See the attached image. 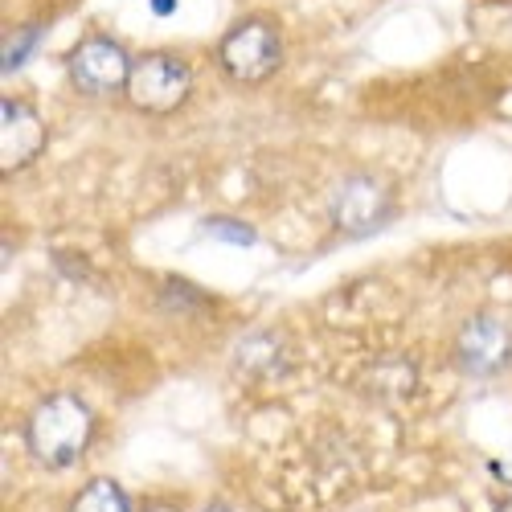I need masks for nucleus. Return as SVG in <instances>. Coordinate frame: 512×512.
I'll use <instances>...</instances> for the list:
<instances>
[{"instance_id":"nucleus-1","label":"nucleus","mask_w":512,"mask_h":512,"mask_svg":"<svg viewBox=\"0 0 512 512\" xmlns=\"http://www.w3.org/2000/svg\"><path fill=\"white\" fill-rule=\"evenodd\" d=\"M91 435H95V414L74 394L46 398L25 422V443H29L33 459L46 463V467L78 463L82 451L91 447Z\"/></svg>"},{"instance_id":"nucleus-2","label":"nucleus","mask_w":512,"mask_h":512,"mask_svg":"<svg viewBox=\"0 0 512 512\" xmlns=\"http://www.w3.org/2000/svg\"><path fill=\"white\" fill-rule=\"evenodd\" d=\"M193 74L181 58L173 54H148L132 66V78H127V99L132 107L148 111V115H168L177 111L189 99Z\"/></svg>"},{"instance_id":"nucleus-3","label":"nucleus","mask_w":512,"mask_h":512,"mask_svg":"<svg viewBox=\"0 0 512 512\" xmlns=\"http://www.w3.org/2000/svg\"><path fill=\"white\" fill-rule=\"evenodd\" d=\"M218 58L234 82H263L279 66L283 46H279V33L267 21H242L238 29L226 33Z\"/></svg>"},{"instance_id":"nucleus-4","label":"nucleus","mask_w":512,"mask_h":512,"mask_svg":"<svg viewBox=\"0 0 512 512\" xmlns=\"http://www.w3.org/2000/svg\"><path fill=\"white\" fill-rule=\"evenodd\" d=\"M390 213H394L390 189L381 181H373V177H349L345 185L336 189V197H332V222H336V230H345L353 238L381 230L390 222Z\"/></svg>"},{"instance_id":"nucleus-5","label":"nucleus","mask_w":512,"mask_h":512,"mask_svg":"<svg viewBox=\"0 0 512 512\" xmlns=\"http://www.w3.org/2000/svg\"><path fill=\"white\" fill-rule=\"evenodd\" d=\"M127 78H132V62L127 54L107 37H91L70 54V82L82 95H111V91H127Z\"/></svg>"},{"instance_id":"nucleus-6","label":"nucleus","mask_w":512,"mask_h":512,"mask_svg":"<svg viewBox=\"0 0 512 512\" xmlns=\"http://www.w3.org/2000/svg\"><path fill=\"white\" fill-rule=\"evenodd\" d=\"M455 361L472 377H492L512 361V328L496 316H476L467 320L459 340H455Z\"/></svg>"},{"instance_id":"nucleus-7","label":"nucleus","mask_w":512,"mask_h":512,"mask_svg":"<svg viewBox=\"0 0 512 512\" xmlns=\"http://www.w3.org/2000/svg\"><path fill=\"white\" fill-rule=\"evenodd\" d=\"M0 144H5V160H0V168L5 173H17V168H25L41 148H46V123L37 119V111L21 99H5V107H0Z\"/></svg>"},{"instance_id":"nucleus-8","label":"nucleus","mask_w":512,"mask_h":512,"mask_svg":"<svg viewBox=\"0 0 512 512\" xmlns=\"http://www.w3.org/2000/svg\"><path fill=\"white\" fill-rule=\"evenodd\" d=\"M234 369L246 373V377H254V381L275 377V373L287 369V349L279 345V336H271V332H254V336H246L242 345H238V353H234Z\"/></svg>"},{"instance_id":"nucleus-9","label":"nucleus","mask_w":512,"mask_h":512,"mask_svg":"<svg viewBox=\"0 0 512 512\" xmlns=\"http://www.w3.org/2000/svg\"><path fill=\"white\" fill-rule=\"evenodd\" d=\"M365 390H369L373 398L398 402V398H406V394L414 390V369H410L406 361H381V365H373V369H369Z\"/></svg>"},{"instance_id":"nucleus-10","label":"nucleus","mask_w":512,"mask_h":512,"mask_svg":"<svg viewBox=\"0 0 512 512\" xmlns=\"http://www.w3.org/2000/svg\"><path fill=\"white\" fill-rule=\"evenodd\" d=\"M70 512H132V504H127V492L115 480H91L74 496Z\"/></svg>"},{"instance_id":"nucleus-11","label":"nucleus","mask_w":512,"mask_h":512,"mask_svg":"<svg viewBox=\"0 0 512 512\" xmlns=\"http://www.w3.org/2000/svg\"><path fill=\"white\" fill-rule=\"evenodd\" d=\"M41 33H46V25H29V29H21L17 37L5 41V70H17V66L29 58V50L41 41Z\"/></svg>"},{"instance_id":"nucleus-12","label":"nucleus","mask_w":512,"mask_h":512,"mask_svg":"<svg viewBox=\"0 0 512 512\" xmlns=\"http://www.w3.org/2000/svg\"><path fill=\"white\" fill-rule=\"evenodd\" d=\"M160 304H164V308H173V312H185V308H201V304H205V295H197L185 279H168V283H164V295H160Z\"/></svg>"},{"instance_id":"nucleus-13","label":"nucleus","mask_w":512,"mask_h":512,"mask_svg":"<svg viewBox=\"0 0 512 512\" xmlns=\"http://www.w3.org/2000/svg\"><path fill=\"white\" fill-rule=\"evenodd\" d=\"M205 234L226 238V242H242V246L254 242V230H246V226H238V222H226V218H209V222H205Z\"/></svg>"},{"instance_id":"nucleus-14","label":"nucleus","mask_w":512,"mask_h":512,"mask_svg":"<svg viewBox=\"0 0 512 512\" xmlns=\"http://www.w3.org/2000/svg\"><path fill=\"white\" fill-rule=\"evenodd\" d=\"M152 9L164 17V13H173V9H177V0H152Z\"/></svg>"},{"instance_id":"nucleus-15","label":"nucleus","mask_w":512,"mask_h":512,"mask_svg":"<svg viewBox=\"0 0 512 512\" xmlns=\"http://www.w3.org/2000/svg\"><path fill=\"white\" fill-rule=\"evenodd\" d=\"M205 512H234V508H226V504H213V508H205Z\"/></svg>"},{"instance_id":"nucleus-16","label":"nucleus","mask_w":512,"mask_h":512,"mask_svg":"<svg viewBox=\"0 0 512 512\" xmlns=\"http://www.w3.org/2000/svg\"><path fill=\"white\" fill-rule=\"evenodd\" d=\"M496 512H512V500H500V508Z\"/></svg>"},{"instance_id":"nucleus-17","label":"nucleus","mask_w":512,"mask_h":512,"mask_svg":"<svg viewBox=\"0 0 512 512\" xmlns=\"http://www.w3.org/2000/svg\"><path fill=\"white\" fill-rule=\"evenodd\" d=\"M148 512H177V508H164V504H156V508H148Z\"/></svg>"}]
</instances>
